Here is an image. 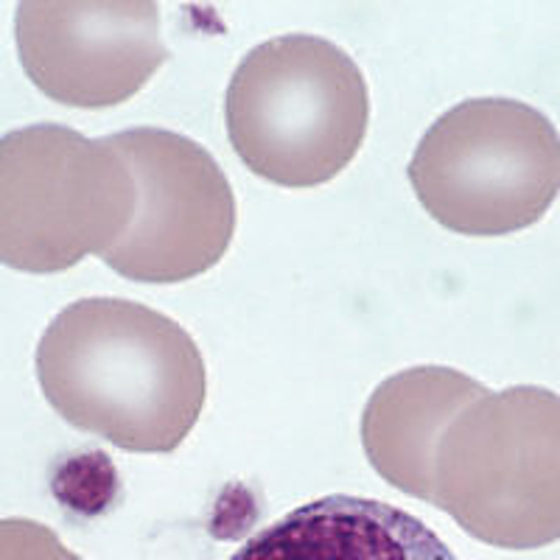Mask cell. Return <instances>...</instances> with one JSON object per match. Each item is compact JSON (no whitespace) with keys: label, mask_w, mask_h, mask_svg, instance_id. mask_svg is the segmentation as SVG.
<instances>
[{"label":"cell","mask_w":560,"mask_h":560,"mask_svg":"<svg viewBox=\"0 0 560 560\" xmlns=\"http://www.w3.org/2000/svg\"><path fill=\"white\" fill-rule=\"evenodd\" d=\"M14 39L34 88L82 109L129 102L168 59L152 0H26L14 14Z\"/></svg>","instance_id":"52a82bcc"},{"label":"cell","mask_w":560,"mask_h":560,"mask_svg":"<svg viewBox=\"0 0 560 560\" xmlns=\"http://www.w3.org/2000/svg\"><path fill=\"white\" fill-rule=\"evenodd\" d=\"M429 217L463 236L533 228L560 194V135L516 98H468L443 113L409 160Z\"/></svg>","instance_id":"5b68a950"},{"label":"cell","mask_w":560,"mask_h":560,"mask_svg":"<svg viewBox=\"0 0 560 560\" xmlns=\"http://www.w3.org/2000/svg\"><path fill=\"white\" fill-rule=\"evenodd\" d=\"M138 188L118 149L62 124L0 135V264L32 275L77 267L121 242Z\"/></svg>","instance_id":"277c9868"},{"label":"cell","mask_w":560,"mask_h":560,"mask_svg":"<svg viewBox=\"0 0 560 560\" xmlns=\"http://www.w3.org/2000/svg\"><path fill=\"white\" fill-rule=\"evenodd\" d=\"M0 560H84L70 552L51 527L28 518L0 522Z\"/></svg>","instance_id":"30bf717a"},{"label":"cell","mask_w":560,"mask_h":560,"mask_svg":"<svg viewBox=\"0 0 560 560\" xmlns=\"http://www.w3.org/2000/svg\"><path fill=\"white\" fill-rule=\"evenodd\" d=\"M230 147L283 188L337 177L362 149L370 96L362 70L331 39L287 34L242 59L224 98Z\"/></svg>","instance_id":"7a4b0ae2"},{"label":"cell","mask_w":560,"mask_h":560,"mask_svg":"<svg viewBox=\"0 0 560 560\" xmlns=\"http://www.w3.org/2000/svg\"><path fill=\"white\" fill-rule=\"evenodd\" d=\"M138 188L124 238L104 255L135 283H183L222 261L236 233V197L199 143L166 129L109 135Z\"/></svg>","instance_id":"8992f818"},{"label":"cell","mask_w":560,"mask_h":560,"mask_svg":"<svg viewBox=\"0 0 560 560\" xmlns=\"http://www.w3.org/2000/svg\"><path fill=\"white\" fill-rule=\"evenodd\" d=\"M230 560H457L438 533L378 499L325 497L253 535Z\"/></svg>","instance_id":"9c48e42d"},{"label":"cell","mask_w":560,"mask_h":560,"mask_svg":"<svg viewBox=\"0 0 560 560\" xmlns=\"http://www.w3.org/2000/svg\"><path fill=\"white\" fill-rule=\"evenodd\" d=\"M37 382L79 432L132 454H168L197 427L208 373L197 342L132 300L65 306L37 345Z\"/></svg>","instance_id":"6da1fadb"},{"label":"cell","mask_w":560,"mask_h":560,"mask_svg":"<svg viewBox=\"0 0 560 560\" xmlns=\"http://www.w3.org/2000/svg\"><path fill=\"white\" fill-rule=\"evenodd\" d=\"M490 389L452 368L395 373L370 395L362 446L378 477L407 497L432 504L434 457L446 429Z\"/></svg>","instance_id":"ba28073f"},{"label":"cell","mask_w":560,"mask_h":560,"mask_svg":"<svg viewBox=\"0 0 560 560\" xmlns=\"http://www.w3.org/2000/svg\"><path fill=\"white\" fill-rule=\"evenodd\" d=\"M432 504L490 547L560 541V395L524 384L465 407L440 440Z\"/></svg>","instance_id":"3957f363"}]
</instances>
